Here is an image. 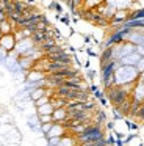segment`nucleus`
<instances>
[{"mask_svg": "<svg viewBox=\"0 0 144 146\" xmlns=\"http://www.w3.org/2000/svg\"><path fill=\"white\" fill-rule=\"evenodd\" d=\"M103 140V129L99 124H89L85 127V130L77 135V141L80 145H94V143Z\"/></svg>", "mask_w": 144, "mask_h": 146, "instance_id": "1", "label": "nucleus"}, {"mask_svg": "<svg viewBox=\"0 0 144 146\" xmlns=\"http://www.w3.org/2000/svg\"><path fill=\"white\" fill-rule=\"evenodd\" d=\"M139 79V72L135 66H119L114 72V85H128V83H136Z\"/></svg>", "mask_w": 144, "mask_h": 146, "instance_id": "2", "label": "nucleus"}, {"mask_svg": "<svg viewBox=\"0 0 144 146\" xmlns=\"http://www.w3.org/2000/svg\"><path fill=\"white\" fill-rule=\"evenodd\" d=\"M119 66H121L119 61H108V63L100 64V79H102L105 90L114 86V72Z\"/></svg>", "mask_w": 144, "mask_h": 146, "instance_id": "3", "label": "nucleus"}, {"mask_svg": "<svg viewBox=\"0 0 144 146\" xmlns=\"http://www.w3.org/2000/svg\"><path fill=\"white\" fill-rule=\"evenodd\" d=\"M131 102L133 104L141 105L144 102V82L138 79V82L133 86V93H131Z\"/></svg>", "mask_w": 144, "mask_h": 146, "instance_id": "4", "label": "nucleus"}, {"mask_svg": "<svg viewBox=\"0 0 144 146\" xmlns=\"http://www.w3.org/2000/svg\"><path fill=\"white\" fill-rule=\"evenodd\" d=\"M0 47L3 50H13L16 47V38L14 35H3L0 38Z\"/></svg>", "mask_w": 144, "mask_h": 146, "instance_id": "5", "label": "nucleus"}, {"mask_svg": "<svg viewBox=\"0 0 144 146\" xmlns=\"http://www.w3.org/2000/svg\"><path fill=\"white\" fill-rule=\"evenodd\" d=\"M139 58H141V55L138 52H135V54H130L127 57H124L122 60H119V64L121 66H136Z\"/></svg>", "mask_w": 144, "mask_h": 146, "instance_id": "6", "label": "nucleus"}, {"mask_svg": "<svg viewBox=\"0 0 144 146\" xmlns=\"http://www.w3.org/2000/svg\"><path fill=\"white\" fill-rule=\"evenodd\" d=\"M52 119H53V123H55V124H63L66 119H67V110H66L64 107L53 110V113H52Z\"/></svg>", "mask_w": 144, "mask_h": 146, "instance_id": "7", "label": "nucleus"}, {"mask_svg": "<svg viewBox=\"0 0 144 146\" xmlns=\"http://www.w3.org/2000/svg\"><path fill=\"white\" fill-rule=\"evenodd\" d=\"M46 79V76H44V72H41V71H30V74H28V82H34V83H39L42 82V80Z\"/></svg>", "mask_w": 144, "mask_h": 146, "instance_id": "8", "label": "nucleus"}, {"mask_svg": "<svg viewBox=\"0 0 144 146\" xmlns=\"http://www.w3.org/2000/svg\"><path fill=\"white\" fill-rule=\"evenodd\" d=\"M63 132H64V126L53 123V127H52V130L47 133V137H49V138H53V137H63Z\"/></svg>", "mask_w": 144, "mask_h": 146, "instance_id": "9", "label": "nucleus"}, {"mask_svg": "<svg viewBox=\"0 0 144 146\" xmlns=\"http://www.w3.org/2000/svg\"><path fill=\"white\" fill-rule=\"evenodd\" d=\"M44 96H47V90L46 88H34L33 91L30 93V98H31V101H39L41 98H44Z\"/></svg>", "mask_w": 144, "mask_h": 146, "instance_id": "10", "label": "nucleus"}, {"mask_svg": "<svg viewBox=\"0 0 144 146\" xmlns=\"http://www.w3.org/2000/svg\"><path fill=\"white\" fill-rule=\"evenodd\" d=\"M52 113H53V105L50 102L42 105V107H38V116H46V115L52 116Z\"/></svg>", "mask_w": 144, "mask_h": 146, "instance_id": "11", "label": "nucleus"}, {"mask_svg": "<svg viewBox=\"0 0 144 146\" xmlns=\"http://www.w3.org/2000/svg\"><path fill=\"white\" fill-rule=\"evenodd\" d=\"M133 116L136 118V119L139 121V123H144V102L139 105V107H138V110L133 113Z\"/></svg>", "mask_w": 144, "mask_h": 146, "instance_id": "12", "label": "nucleus"}, {"mask_svg": "<svg viewBox=\"0 0 144 146\" xmlns=\"http://www.w3.org/2000/svg\"><path fill=\"white\" fill-rule=\"evenodd\" d=\"M106 121V115L105 111H97L96 113V124H99V126H102L103 123Z\"/></svg>", "mask_w": 144, "mask_h": 146, "instance_id": "13", "label": "nucleus"}, {"mask_svg": "<svg viewBox=\"0 0 144 146\" xmlns=\"http://www.w3.org/2000/svg\"><path fill=\"white\" fill-rule=\"evenodd\" d=\"M58 146H75V141H74V138H69V137H63Z\"/></svg>", "mask_w": 144, "mask_h": 146, "instance_id": "14", "label": "nucleus"}, {"mask_svg": "<svg viewBox=\"0 0 144 146\" xmlns=\"http://www.w3.org/2000/svg\"><path fill=\"white\" fill-rule=\"evenodd\" d=\"M49 102H50V98H49V96H44V98H41L39 101H36L34 104H36V107H42V105L49 104Z\"/></svg>", "mask_w": 144, "mask_h": 146, "instance_id": "15", "label": "nucleus"}, {"mask_svg": "<svg viewBox=\"0 0 144 146\" xmlns=\"http://www.w3.org/2000/svg\"><path fill=\"white\" fill-rule=\"evenodd\" d=\"M52 127H53V123H49V124H41V132L42 133H49L50 130H52Z\"/></svg>", "mask_w": 144, "mask_h": 146, "instance_id": "16", "label": "nucleus"}, {"mask_svg": "<svg viewBox=\"0 0 144 146\" xmlns=\"http://www.w3.org/2000/svg\"><path fill=\"white\" fill-rule=\"evenodd\" d=\"M135 68H136V71H138L139 74H143V72H144V57H141V58H139V61H138V64H136Z\"/></svg>", "mask_w": 144, "mask_h": 146, "instance_id": "17", "label": "nucleus"}, {"mask_svg": "<svg viewBox=\"0 0 144 146\" xmlns=\"http://www.w3.org/2000/svg\"><path fill=\"white\" fill-rule=\"evenodd\" d=\"M41 121V124H49V123H53L52 116H49V115H46V116H38Z\"/></svg>", "mask_w": 144, "mask_h": 146, "instance_id": "18", "label": "nucleus"}, {"mask_svg": "<svg viewBox=\"0 0 144 146\" xmlns=\"http://www.w3.org/2000/svg\"><path fill=\"white\" fill-rule=\"evenodd\" d=\"M61 138H63V137H53V138H49L50 146H58L59 141H61Z\"/></svg>", "mask_w": 144, "mask_h": 146, "instance_id": "19", "label": "nucleus"}, {"mask_svg": "<svg viewBox=\"0 0 144 146\" xmlns=\"http://www.w3.org/2000/svg\"><path fill=\"white\" fill-rule=\"evenodd\" d=\"M5 21H8V17H6V13H5V11H0V24L5 22Z\"/></svg>", "mask_w": 144, "mask_h": 146, "instance_id": "20", "label": "nucleus"}, {"mask_svg": "<svg viewBox=\"0 0 144 146\" xmlns=\"http://www.w3.org/2000/svg\"><path fill=\"white\" fill-rule=\"evenodd\" d=\"M139 80H143V82H144V72L139 74Z\"/></svg>", "mask_w": 144, "mask_h": 146, "instance_id": "21", "label": "nucleus"}, {"mask_svg": "<svg viewBox=\"0 0 144 146\" xmlns=\"http://www.w3.org/2000/svg\"><path fill=\"white\" fill-rule=\"evenodd\" d=\"M0 38H2V32H0Z\"/></svg>", "mask_w": 144, "mask_h": 146, "instance_id": "22", "label": "nucleus"}]
</instances>
